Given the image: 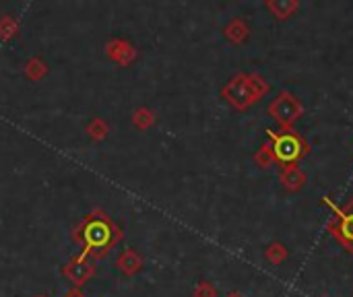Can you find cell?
<instances>
[{"label": "cell", "mask_w": 353, "mask_h": 297, "mask_svg": "<svg viewBox=\"0 0 353 297\" xmlns=\"http://www.w3.org/2000/svg\"><path fill=\"white\" fill-rule=\"evenodd\" d=\"M122 238H124L122 229L101 209L91 211L72 229V240L83 248V254H87L93 260L105 258L110 254V250L118 242H122Z\"/></svg>", "instance_id": "cell-1"}, {"label": "cell", "mask_w": 353, "mask_h": 297, "mask_svg": "<svg viewBox=\"0 0 353 297\" xmlns=\"http://www.w3.org/2000/svg\"><path fill=\"white\" fill-rule=\"evenodd\" d=\"M269 91L267 81L261 74H236L223 89L221 97L236 110L244 112L252 103H256Z\"/></svg>", "instance_id": "cell-2"}, {"label": "cell", "mask_w": 353, "mask_h": 297, "mask_svg": "<svg viewBox=\"0 0 353 297\" xmlns=\"http://www.w3.org/2000/svg\"><path fill=\"white\" fill-rule=\"evenodd\" d=\"M267 132H269V139H271L275 161H279L283 165L296 163L300 157L308 155V151H310V145L298 132H294V130H285L281 134H277L273 130H267Z\"/></svg>", "instance_id": "cell-3"}, {"label": "cell", "mask_w": 353, "mask_h": 297, "mask_svg": "<svg viewBox=\"0 0 353 297\" xmlns=\"http://www.w3.org/2000/svg\"><path fill=\"white\" fill-rule=\"evenodd\" d=\"M325 205L333 209V219L327 223V229L339 240V244L353 252V201H350L343 209H339L329 196L325 198Z\"/></svg>", "instance_id": "cell-4"}, {"label": "cell", "mask_w": 353, "mask_h": 297, "mask_svg": "<svg viewBox=\"0 0 353 297\" xmlns=\"http://www.w3.org/2000/svg\"><path fill=\"white\" fill-rule=\"evenodd\" d=\"M269 114L275 118V122L279 126H283L285 130H292V126L302 118L304 107H302V103H300V99L296 95H292L290 91H281L269 103Z\"/></svg>", "instance_id": "cell-5"}, {"label": "cell", "mask_w": 353, "mask_h": 297, "mask_svg": "<svg viewBox=\"0 0 353 297\" xmlns=\"http://www.w3.org/2000/svg\"><path fill=\"white\" fill-rule=\"evenodd\" d=\"M62 275L77 287H83L93 275H95V260L89 258L87 254L79 252L77 256H72L64 267H62Z\"/></svg>", "instance_id": "cell-6"}, {"label": "cell", "mask_w": 353, "mask_h": 297, "mask_svg": "<svg viewBox=\"0 0 353 297\" xmlns=\"http://www.w3.org/2000/svg\"><path fill=\"white\" fill-rule=\"evenodd\" d=\"M105 54L112 62H116L118 66H130L137 60V48L122 39V37H114L105 43Z\"/></svg>", "instance_id": "cell-7"}, {"label": "cell", "mask_w": 353, "mask_h": 297, "mask_svg": "<svg viewBox=\"0 0 353 297\" xmlns=\"http://www.w3.org/2000/svg\"><path fill=\"white\" fill-rule=\"evenodd\" d=\"M116 267H118V271H120L124 277H134V275L141 273V269H143V258H141V254H139L137 250L126 248V250L118 256Z\"/></svg>", "instance_id": "cell-8"}, {"label": "cell", "mask_w": 353, "mask_h": 297, "mask_svg": "<svg viewBox=\"0 0 353 297\" xmlns=\"http://www.w3.org/2000/svg\"><path fill=\"white\" fill-rule=\"evenodd\" d=\"M279 180H281V184H283L290 192H298V190L306 184V174H304L296 163H292V165H283V167H281Z\"/></svg>", "instance_id": "cell-9"}, {"label": "cell", "mask_w": 353, "mask_h": 297, "mask_svg": "<svg viewBox=\"0 0 353 297\" xmlns=\"http://www.w3.org/2000/svg\"><path fill=\"white\" fill-rule=\"evenodd\" d=\"M223 33L232 43H244L248 39V35H250V27H248V23L244 19H232L225 25Z\"/></svg>", "instance_id": "cell-10"}, {"label": "cell", "mask_w": 353, "mask_h": 297, "mask_svg": "<svg viewBox=\"0 0 353 297\" xmlns=\"http://www.w3.org/2000/svg\"><path fill=\"white\" fill-rule=\"evenodd\" d=\"M298 0H267V8L273 12V17H277L279 21L290 19L296 10H298Z\"/></svg>", "instance_id": "cell-11"}, {"label": "cell", "mask_w": 353, "mask_h": 297, "mask_svg": "<svg viewBox=\"0 0 353 297\" xmlns=\"http://www.w3.org/2000/svg\"><path fill=\"white\" fill-rule=\"evenodd\" d=\"M85 132L89 134V139H91V141L99 143V141H105V139H108V134H110V126H108V122H105L103 118L95 116V118H91V120H89V124H87Z\"/></svg>", "instance_id": "cell-12"}, {"label": "cell", "mask_w": 353, "mask_h": 297, "mask_svg": "<svg viewBox=\"0 0 353 297\" xmlns=\"http://www.w3.org/2000/svg\"><path fill=\"white\" fill-rule=\"evenodd\" d=\"M48 64L41 60V58H37V56H33V58H29L27 60V64H25V76L29 79V81H41L46 74H48Z\"/></svg>", "instance_id": "cell-13"}, {"label": "cell", "mask_w": 353, "mask_h": 297, "mask_svg": "<svg viewBox=\"0 0 353 297\" xmlns=\"http://www.w3.org/2000/svg\"><path fill=\"white\" fill-rule=\"evenodd\" d=\"M132 124L139 130H149L155 124V112L149 110V107H137L132 112Z\"/></svg>", "instance_id": "cell-14"}, {"label": "cell", "mask_w": 353, "mask_h": 297, "mask_svg": "<svg viewBox=\"0 0 353 297\" xmlns=\"http://www.w3.org/2000/svg\"><path fill=\"white\" fill-rule=\"evenodd\" d=\"M288 248L281 244V242H273L267 250H265V258L271 263V265H281L285 258H288Z\"/></svg>", "instance_id": "cell-15"}, {"label": "cell", "mask_w": 353, "mask_h": 297, "mask_svg": "<svg viewBox=\"0 0 353 297\" xmlns=\"http://www.w3.org/2000/svg\"><path fill=\"white\" fill-rule=\"evenodd\" d=\"M254 161H256V165L263 167V170H267V167H271V165L275 163V153H273L271 143H265V145L254 153Z\"/></svg>", "instance_id": "cell-16"}, {"label": "cell", "mask_w": 353, "mask_h": 297, "mask_svg": "<svg viewBox=\"0 0 353 297\" xmlns=\"http://www.w3.org/2000/svg\"><path fill=\"white\" fill-rule=\"evenodd\" d=\"M17 35H19V23L10 14H4L0 19V39H12Z\"/></svg>", "instance_id": "cell-17"}, {"label": "cell", "mask_w": 353, "mask_h": 297, "mask_svg": "<svg viewBox=\"0 0 353 297\" xmlns=\"http://www.w3.org/2000/svg\"><path fill=\"white\" fill-rule=\"evenodd\" d=\"M192 297H217V289H215L209 281H201V283L194 287Z\"/></svg>", "instance_id": "cell-18"}, {"label": "cell", "mask_w": 353, "mask_h": 297, "mask_svg": "<svg viewBox=\"0 0 353 297\" xmlns=\"http://www.w3.org/2000/svg\"><path fill=\"white\" fill-rule=\"evenodd\" d=\"M64 297H85V296H83V291H79V289H70L68 294H64Z\"/></svg>", "instance_id": "cell-19"}, {"label": "cell", "mask_w": 353, "mask_h": 297, "mask_svg": "<svg viewBox=\"0 0 353 297\" xmlns=\"http://www.w3.org/2000/svg\"><path fill=\"white\" fill-rule=\"evenodd\" d=\"M225 297H244L242 294H238V291H232V294H228Z\"/></svg>", "instance_id": "cell-20"}, {"label": "cell", "mask_w": 353, "mask_h": 297, "mask_svg": "<svg viewBox=\"0 0 353 297\" xmlns=\"http://www.w3.org/2000/svg\"><path fill=\"white\" fill-rule=\"evenodd\" d=\"M35 297H46V296H35Z\"/></svg>", "instance_id": "cell-21"}]
</instances>
